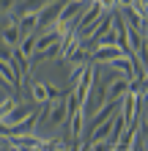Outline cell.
Returning <instances> with one entry per match:
<instances>
[{
  "label": "cell",
  "mask_w": 148,
  "mask_h": 151,
  "mask_svg": "<svg viewBox=\"0 0 148 151\" xmlns=\"http://www.w3.org/2000/svg\"><path fill=\"white\" fill-rule=\"evenodd\" d=\"M74 3H91V0H74Z\"/></svg>",
  "instance_id": "cell-13"
},
{
  "label": "cell",
  "mask_w": 148,
  "mask_h": 151,
  "mask_svg": "<svg viewBox=\"0 0 148 151\" xmlns=\"http://www.w3.org/2000/svg\"><path fill=\"white\" fill-rule=\"evenodd\" d=\"M11 58H14V50L8 47V44L0 41V60H11Z\"/></svg>",
  "instance_id": "cell-12"
},
{
  "label": "cell",
  "mask_w": 148,
  "mask_h": 151,
  "mask_svg": "<svg viewBox=\"0 0 148 151\" xmlns=\"http://www.w3.org/2000/svg\"><path fill=\"white\" fill-rule=\"evenodd\" d=\"M30 96H33V102L36 104H47V102H52L55 96H60V91H58V85L55 83H33V88H30Z\"/></svg>",
  "instance_id": "cell-4"
},
{
  "label": "cell",
  "mask_w": 148,
  "mask_h": 151,
  "mask_svg": "<svg viewBox=\"0 0 148 151\" xmlns=\"http://www.w3.org/2000/svg\"><path fill=\"white\" fill-rule=\"evenodd\" d=\"M33 110H36V107H28V104H19V102H16L14 107H11V113L6 115V121H0V124H14V121H22V118H28Z\"/></svg>",
  "instance_id": "cell-8"
},
{
  "label": "cell",
  "mask_w": 148,
  "mask_h": 151,
  "mask_svg": "<svg viewBox=\"0 0 148 151\" xmlns=\"http://www.w3.org/2000/svg\"><path fill=\"white\" fill-rule=\"evenodd\" d=\"M0 41L3 44H8L11 50H16V44L22 41V30H19V25H16V19L14 17H8V22L0 28Z\"/></svg>",
  "instance_id": "cell-5"
},
{
  "label": "cell",
  "mask_w": 148,
  "mask_h": 151,
  "mask_svg": "<svg viewBox=\"0 0 148 151\" xmlns=\"http://www.w3.org/2000/svg\"><path fill=\"white\" fill-rule=\"evenodd\" d=\"M60 39V30L58 28H44V30H36V52H33V58H41L44 52L52 47V44H58Z\"/></svg>",
  "instance_id": "cell-2"
},
{
  "label": "cell",
  "mask_w": 148,
  "mask_h": 151,
  "mask_svg": "<svg viewBox=\"0 0 148 151\" xmlns=\"http://www.w3.org/2000/svg\"><path fill=\"white\" fill-rule=\"evenodd\" d=\"M66 0H49V3L39 11V30H44V28H55V22H58V14H60V8H63Z\"/></svg>",
  "instance_id": "cell-3"
},
{
  "label": "cell",
  "mask_w": 148,
  "mask_h": 151,
  "mask_svg": "<svg viewBox=\"0 0 148 151\" xmlns=\"http://www.w3.org/2000/svg\"><path fill=\"white\" fill-rule=\"evenodd\" d=\"M91 3H99L102 11H118V0H91Z\"/></svg>",
  "instance_id": "cell-11"
},
{
  "label": "cell",
  "mask_w": 148,
  "mask_h": 151,
  "mask_svg": "<svg viewBox=\"0 0 148 151\" xmlns=\"http://www.w3.org/2000/svg\"><path fill=\"white\" fill-rule=\"evenodd\" d=\"M143 3H145V0H143Z\"/></svg>",
  "instance_id": "cell-14"
},
{
  "label": "cell",
  "mask_w": 148,
  "mask_h": 151,
  "mask_svg": "<svg viewBox=\"0 0 148 151\" xmlns=\"http://www.w3.org/2000/svg\"><path fill=\"white\" fill-rule=\"evenodd\" d=\"M16 25H19L22 36H28V33H36L39 30V11L36 14H22V17H14Z\"/></svg>",
  "instance_id": "cell-7"
},
{
  "label": "cell",
  "mask_w": 148,
  "mask_h": 151,
  "mask_svg": "<svg viewBox=\"0 0 148 151\" xmlns=\"http://www.w3.org/2000/svg\"><path fill=\"white\" fill-rule=\"evenodd\" d=\"M85 6L88 3H74V0H66L63 3V8H60V14H58V22H55V28L60 30V36H66V33L74 30V22H77V17L82 14Z\"/></svg>",
  "instance_id": "cell-1"
},
{
  "label": "cell",
  "mask_w": 148,
  "mask_h": 151,
  "mask_svg": "<svg viewBox=\"0 0 148 151\" xmlns=\"http://www.w3.org/2000/svg\"><path fill=\"white\" fill-rule=\"evenodd\" d=\"M16 0H0V17H14Z\"/></svg>",
  "instance_id": "cell-9"
},
{
  "label": "cell",
  "mask_w": 148,
  "mask_h": 151,
  "mask_svg": "<svg viewBox=\"0 0 148 151\" xmlns=\"http://www.w3.org/2000/svg\"><path fill=\"white\" fill-rule=\"evenodd\" d=\"M49 3V0H16V8H14V17H22V14H36L41 11Z\"/></svg>",
  "instance_id": "cell-6"
},
{
  "label": "cell",
  "mask_w": 148,
  "mask_h": 151,
  "mask_svg": "<svg viewBox=\"0 0 148 151\" xmlns=\"http://www.w3.org/2000/svg\"><path fill=\"white\" fill-rule=\"evenodd\" d=\"M16 104V99H11V96H6L3 102H0V121H6V115L11 113V107Z\"/></svg>",
  "instance_id": "cell-10"
}]
</instances>
